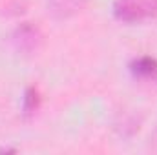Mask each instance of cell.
<instances>
[{
	"label": "cell",
	"mask_w": 157,
	"mask_h": 155,
	"mask_svg": "<svg viewBox=\"0 0 157 155\" xmlns=\"http://www.w3.org/2000/svg\"><path fill=\"white\" fill-rule=\"evenodd\" d=\"M113 15L119 22L139 24L157 17V0H115Z\"/></svg>",
	"instance_id": "1"
},
{
	"label": "cell",
	"mask_w": 157,
	"mask_h": 155,
	"mask_svg": "<svg viewBox=\"0 0 157 155\" xmlns=\"http://www.w3.org/2000/svg\"><path fill=\"white\" fill-rule=\"evenodd\" d=\"M42 44V33L37 26L31 22H22L13 31V46L22 55H33L37 53Z\"/></svg>",
	"instance_id": "2"
},
{
	"label": "cell",
	"mask_w": 157,
	"mask_h": 155,
	"mask_svg": "<svg viewBox=\"0 0 157 155\" xmlns=\"http://www.w3.org/2000/svg\"><path fill=\"white\" fill-rule=\"evenodd\" d=\"M130 71L135 78L146 80V82H157V59L154 57H139L132 60Z\"/></svg>",
	"instance_id": "3"
},
{
	"label": "cell",
	"mask_w": 157,
	"mask_h": 155,
	"mask_svg": "<svg viewBox=\"0 0 157 155\" xmlns=\"http://www.w3.org/2000/svg\"><path fill=\"white\" fill-rule=\"evenodd\" d=\"M86 4H88V0H48V7L57 18L73 17Z\"/></svg>",
	"instance_id": "4"
},
{
	"label": "cell",
	"mask_w": 157,
	"mask_h": 155,
	"mask_svg": "<svg viewBox=\"0 0 157 155\" xmlns=\"http://www.w3.org/2000/svg\"><path fill=\"white\" fill-rule=\"evenodd\" d=\"M42 106V95L35 86H29L26 91H24V97H22V115L24 119H31Z\"/></svg>",
	"instance_id": "5"
}]
</instances>
